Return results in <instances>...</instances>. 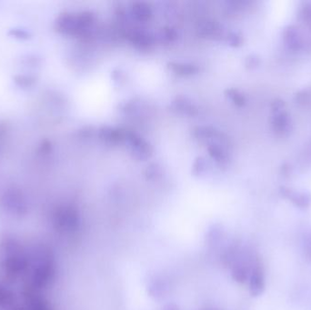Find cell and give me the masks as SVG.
<instances>
[{
	"instance_id": "obj_1",
	"label": "cell",
	"mask_w": 311,
	"mask_h": 310,
	"mask_svg": "<svg viewBox=\"0 0 311 310\" xmlns=\"http://www.w3.org/2000/svg\"><path fill=\"white\" fill-rule=\"evenodd\" d=\"M31 272V285L36 289L47 287L53 280L56 274V266L52 252L46 246L36 247L31 256H28Z\"/></svg>"
},
{
	"instance_id": "obj_2",
	"label": "cell",
	"mask_w": 311,
	"mask_h": 310,
	"mask_svg": "<svg viewBox=\"0 0 311 310\" xmlns=\"http://www.w3.org/2000/svg\"><path fill=\"white\" fill-rule=\"evenodd\" d=\"M94 20L95 18L93 14L89 12L64 16L60 20V28L66 31V33L84 35L91 28Z\"/></svg>"
},
{
	"instance_id": "obj_3",
	"label": "cell",
	"mask_w": 311,
	"mask_h": 310,
	"mask_svg": "<svg viewBox=\"0 0 311 310\" xmlns=\"http://www.w3.org/2000/svg\"><path fill=\"white\" fill-rule=\"evenodd\" d=\"M30 266L29 258L24 251L5 255L2 262V269L9 279H17L28 269Z\"/></svg>"
},
{
	"instance_id": "obj_4",
	"label": "cell",
	"mask_w": 311,
	"mask_h": 310,
	"mask_svg": "<svg viewBox=\"0 0 311 310\" xmlns=\"http://www.w3.org/2000/svg\"><path fill=\"white\" fill-rule=\"evenodd\" d=\"M125 140L128 143L133 155L137 159L146 160L151 157L153 152L151 145L138 135L132 132H126Z\"/></svg>"
},
{
	"instance_id": "obj_5",
	"label": "cell",
	"mask_w": 311,
	"mask_h": 310,
	"mask_svg": "<svg viewBox=\"0 0 311 310\" xmlns=\"http://www.w3.org/2000/svg\"><path fill=\"white\" fill-rule=\"evenodd\" d=\"M54 225L57 229L72 230L78 225L77 212L71 207L60 208L55 213Z\"/></svg>"
},
{
	"instance_id": "obj_6",
	"label": "cell",
	"mask_w": 311,
	"mask_h": 310,
	"mask_svg": "<svg viewBox=\"0 0 311 310\" xmlns=\"http://www.w3.org/2000/svg\"><path fill=\"white\" fill-rule=\"evenodd\" d=\"M4 205L7 211L10 212L15 216H23L27 213V203L25 199L16 192H11L7 194L4 198Z\"/></svg>"
},
{
	"instance_id": "obj_7",
	"label": "cell",
	"mask_w": 311,
	"mask_h": 310,
	"mask_svg": "<svg viewBox=\"0 0 311 310\" xmlns=\"http://www.w3.org/2000/svg\"><path fill=\"white\" fill-rule=\"evenodd\" d=\"M127 37L132 44L142 49L149 48L152 46L155 40L152 34L147 32L144 29L139 28H134L131 31H129L127 34Z\"/></svg>"
},
{
	"instance_id": "obj_8",
	"label": "cell",
	"mask_w": 311,
	"mask_h": 310,
	"mask_svg": "<svg viewBox=\"0 0 311 310\" xmlns=\"http://www.w3.org/2000/svg\"><path fill=\"white\" fill-rule=\"evenodd\" d=\"M265 288V278L263 269L259 265H255L249 276V289L253 296L260 295Z\"/></svg>"
},
{
	"instance_id": "obj_9",
	"label": "cell",
	"mask_w": 311,
	"mask_h": 310,
	"mask_svg": "<svg viewBox=\"0 0 311 310\" xmlns=\"http://www.w3.org/2000/svg\"><path fill=\"white\" fill-rule=\"evenodd\" d=\"M171 108L179 114L189 117H194L199 114L197 106L192 103L191 100L184 97H179L175 99L171 104Z\"/></svg>"
},
{
	"instance_id": "obj_10",
	"label": "cell",
	"mask_w": 311,
	"mask_h": 310,
	"mask_svg": "<svg viewBox=\"0 0 311 310\" xmlns=\"http://www.w3.org/2000/svg\"><path fill=\"white\" fill-rule=\"evenodd\" d=\"M126 132L113 127H103L100 129V138L107 143H119L126 139Z\"/></svg>"
},
{
	"instance_id": "obj_11",
	"label": "cell",
	"mask_w": 311,
	"mask_h": 310,
	"mask_svg": "<svg viewBox=\"0 0 311 310\" xmlns=\"http://www.w3.org/2000/svg\"><path fill=\"white\" fill-rule=\"evenodd\" d=\"M131 14L139 22H146L152 18V9L146 3H135L131 8Z\"/></svg>"
},
{
	"instance_id": "obj_12",
	"label": "cell",
	"mask_w": 311,
	"mask_h": 310,
	"mask_svg": "<svg viewBox=\"0 0 311 310\" xmlns=\"http://www.w3.org/2000/svg\"><path fill=\"white\" fill-rule=\"evenodd\" d=\"M16 297L12 291L0 284V308L7 310L15 306Z\"/></svg>"
},
{
	"instance_id": "obj_13",
	"label": "cell",
	"mask_w": 311,
	"mask_h": 310,
	"mask_svg": "<svg viewBox=\"0 0 311 310\" xmlns=\"http://www.w3.org/2000/svg\"><path fill=\"white\" fill-rule=\"evenodd\" d=\"M168 68L173 72L181 76H189L192 74H196L199 71V66L196 65L186 64V63H176V62L169 63Z\"/></svg>"
},
{
	"instance_id": "obj_14",
	"label": "cell",
	"mask_w": 311,
	"mask_h": 310,
	"mask_svg": "<svg viewBox=\"0 0 311 310\" xmlns=\"http://www.w3.org/2000/svg\"><path fill=\"white\" fill-rule=\"evenodd\" d=\"M199 34L203 37L215 38L221 34V28L218 23L213 21H206L199 25Z\"/></svg>"
},
{
	"instance_id": "obj_15",
	"label": "cell",
	"mask_w": 311,
	"mask_h": 310,
	"mask_svg": "<svg viewBox=\"0 0 311 310\" xmlns=\"http://www.w3.org/2000/svg\"><path fill=\"white\" fill-rule=\"evenodd\" d=\"M159 38L162 40H165L166 42H173L177 39V32L169 27H165L161 30Z\"/></svg>"
},
{
	"instance_id": "obj_16",
	"label": "cell",
	"mask_w": 311,
	"mask_h": 310,
	"mask_svg": "<svg viewBox=\"0 0 311 310\" xmlns=\"http://www.w3.org/2000/svg\"><path fill=\"white\" fill-rule=\"evenodd\" d=\"M228 97L238 105H242L244 103V98L241 94L237 92L236 90H229L228 91Z\"/></svg>"
},
{
	"instance_id": "obj_17",
	"label": "cell",
	"mask_w": 311,
	"mask_h": 310,
	"mask_svg": "<svg viewBox=\"0 0 311 310\" xmlns=\"http://www.w3.org/2000/svg\"><path fill=\"white\" fill-rule=\"evenodd\" d=\"M310 252H311V250H310Z\"/></svg>"
}]
</instances>
